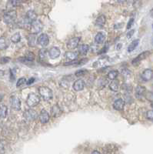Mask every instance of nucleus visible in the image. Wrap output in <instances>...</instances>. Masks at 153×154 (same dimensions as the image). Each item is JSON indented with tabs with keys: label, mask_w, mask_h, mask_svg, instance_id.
Here are the masks:
<instances>
[{
	"label": "nucleus",
	"mask_w": 153,
	"mask_h": 154,
	"mask_svg": "<svg viewBox=\"0 0 153 154\" xmlns=\"http://www.w3.org/2000/svg\"><path fill=\"white\" fill-rule=\"evenodd\" d=\"M61 54V52H60V49L58 47H52L50 49H48V56L51 59L53 60H55V59H57L59 56Z\"/></svg>",
	"instance_id": "nucleus-10"
},
{
	"label": "nucleus",
	"mask_w": 153,
	"mask_h": 154,
	"mask_svg": "<svg viewBox=\"0 0 153 154\" xmlns=\"http://www.w3.org/2000/svg\"><path fill=\"white\" fill-rule=\"evenodd\" d=\"M9 3L11 4L12 6H17L19 4V0H9Z\"/></svg>",
	"instance_id": "nucleus-35"
},
{
	"label": "nucleus",
	"mask_w": 153,
	"mask_h": 154,
	"mask_svg": "<svg viewBox=\"0 0 153 154\" xmlns=\"http://www.w3.org/2000/svg\"><path fill=\"white\" fill-rule=\"evenodd\" d=\"M42 28H43L42 23L41 21L38 20L37 18L30 23V32L32 34L36 35L39 32H41Z\"/></svg>",
	"instance_id": "nucleus-3"
},
{
	"label": "nucleus",
	"mask_w": 153,
	"mask_h": 154,
	"mask_svg": "<svg viewBox=\"0 0 153 154\" xmlns=\"http://www.w3.org/2000/svg\"><path fill=\"white\" fill-rule=\"evenodd\" d=\"M21 40V35L19 32H16L11 36V41L14 43H18Z\"/></svg>",
	"instance_id": "nucleus-27"
},
{
	"label": "nucleus",
	"mask_w": 153,
	"mask_h": 154,
	"mask_svg": "<svg viewBox=\"0 0 153 154\" xmlns=\"http://www.w3.org/2000/svg\"><path fill=\"white\" fill-rule=\"evenodd\" d=\"M89 50V46L86 44H83L79 47V53L81 55H86Z\"/></svg>",
	"instance_id": "nucleus-21"
},
{
	"label": "nucleus",
	"mask_w": 153,
	"mask_h": 154,
	"mask_svg": "<svg viewBox=\"0 0 153 154\" xmlns=\"http://www.w3.org/2000/svg\"><path fill=\"white\" fill-rule=\"evenodd\" d=\"M146 94V99H148V100H150L151 102H152V92H148V93H145Z\"/></svg>",
	"instance_id": "nucleus-37"
},
{
	"label": "nucleus",
	"mask_w": 153,
	"mask_h": 154,
	"mask_svg": "<svg viewBox=\"0 0 153 154\" xmlns=\"http://www.w3.org/2000/svg\"><path fill=\"white\" fill-rule=\"evenodd\" d=\"M149 55H150V52H149V51H145V52L139 54L137 57L135 58V59L132 61V64H133V66H137V65L139 64L140 62H141L142 60L146 59Z\"/></svg>",
	"instance_id": "nucleus-7"
},
{
	"label": "nucleus",
	"mask_w": 153,
	"mask_h": 154,
	"mask_svg": "<svg viewBox=\"0 0 153 154\" xmlns=\"http://www.w3.org/2000/svg\"><path fill=\"white\" fill-rule=\"evenodd\" d=\"M34 82H35V78L34 77H32V78L29 79L28 82L26 81V84H27V85H30V84H32V83H33Z\"/></svg>",
	"instance_id": "nucleus-41"
},
{
	"label": "nucleus",
	"mask_w": 153,
	"mask_h": 154,
	"mask_svg": "<svg viewBox=\"0 0 153 154\" xmlns=\"http://www.w3.org/2000/svg\"><path fill=\"white\" fill-rule=\"evenodd\" d=\"M80 40H81V37H73V38H72L67 42V47L70 49H75L79 46Z\"/></svg>",
	"instance_id": "nucleus-9"
},
{
	"label": "nucleus",
	"mask_w": 153,
	"mask_h": 154,
	"mask_svg": "<svg viewBox=\"0 0 153 154\" xmlns=\"http://www.w3.org/2000/svg\"><path fill=\"white\" fill-rule=\"evenodd\" d=\"M87 73H88L87 70H85V69H79V70H77V71L76 72L75 76H76V77H81V76L86 75Z\"/></svg>",
	"instance_id": "nucleus-32"
},
{
	"label": "nucleus",
	"mask_w": 153,
	"mask_h": 154,
	"mask_svg": "<svg viewBox=\"0 0 153 154\" xmlns=\"http://www.w3.org/2000/svg\"><path fill=\"white\" fill-rule=\"evenodd\" d=\"M23 1H24V2H25V1H29V0H23Z\"/></svg>",
	"instance_id": "nucleus-45"
},
{
	"label": "nucleus",
	"mask_w": 153,
	"mask_h": 154,
	"mask_svg": "<svg viewBox=\"0 0 153 154\" xmlns=\"http://www.w3.org/2000/svg\"><path fill=\"white\" fill-rule=\"evenodd\" d=\"M108 49H109V45H107V46H105L104 48L102 49L100 52L98 53V54H102V53H106V52H107Z\"/></svg>",
	"instance_id": "nucleus-40"
},
{
	"label": "nucleus",
	"mask_w": 153,
	"mask_h": 154,
	"mask_svg": "<svg viewBox=\"0 0 153 154\" xmlns=\"http://www.w3.org/2000/svg\"><path fill=\"white\" fill-rule=\"evenodd\" d=\"M65 56H66L67 60L72 61V60H77L78 53H75V52H67V53H66V54H65Z\"/></svg>",
	"instance_id": "nucleus-22"
},
{
	"label": "nucleus",
	"mask_w": 153,
	"mask_h": 154,
	"mask_svg": "<svg viewBox=\"0 0 153 154\" xmlns=\"http://www.w3.org/2000/svg\"><path fill=\"white\" fill-rule=\"evenodd\" d=\"M92 153H99V152H98V151H93Z\"/></svg>",
	"instance_id": "nucleus-43"
},
{
	"label": "nucleus",
	"mask_w": 153,
	"mask_h": 154,
	"mask_svg": "<svg viewBox=\"0 0 153 154\" xmlns=\"http://www.w3.org/2000/svg\"><path fill=\"white\" fill-rule=\"evenodd\" d=\"M10 60H11V59L9 57L4 56V57H2L0 59V63H1V64H6V63L9 62Z\"/></svg>",
	"instance_id": "nucleus-33"
},
{
	"label": "nucleus",
	"mask_w": 153,
	"mask_h": 154,
	"mask_svg": "<svg viewBox=\"0 0 153 154\" xmlns=\"http://www.w3.org/2000/svg\"><path fill=\"white\" fill-rule=\"evenodd\" d=\"M40 102V97L39 95H37L35 92H30L28 95L27 99H26V103L27 106L29 107H35Z\"/></svg>",
	"instance_id": "nucleus-1"
},
{
	"label": "nucleus",
	"mask_w": 153,
	"mask_h": 154,
	"mask_svg": "<svg viewBox=\"0 0 153 154\" xmlns=\"http://www.w3.org/2000/svg\"><path fill=\"white\" fill-rule=\"evenodd\" d=\"M10 105H11L12 109H13L15 110H20L21 109V101L18 97L16 96H12L10 97Z\"/></svg>",
	"instance_id": "nucleus-6"
},
{
	"label": "nucleus",
	"mask_w": 153,
	"mask_h": 154,
	"mask_svg": "<svg viewBox=\"0 0 153 154\" xmlns=\"http://www.w3.org/2000/svg\"><path fill=\"white\" fill-rule=\"evenodd\" d=\"M125 105H126L125 100H123L122 99H118L114 102V103H113V108H114L115 110L122 111L123 110L124 108H125Z\"/></svg>",
	"instance_id": "nucleus-13"
},
{
	"label": "nucleus",
	"mask_w": 153,
	"mask_h": 154,
	"mask_svg": "<svg viewBox=\"0 0 153 154\" xmlns=\"http://www.w3.org/2000/svg\"><path fill=\"white\" fill-rule=\"evenodd\" d=\"M39 119L42 124H45V123H47L49 121L50 116H49V114L48 113V112H46V110H42V111L39 113Z\"/></svg>",
	"instance_id": "nucleus-11"
},
{
	"label": "nucleus",
	"mask_w": 153,
	"mask_h": 154,
	"mask_svg": "<svg viewBox=\"0 0 153 154\" xmlns=\"http://www.w3.org/2000/svg\"><path fill=\"white\" fill-rule=\"evenodd\" d=\"M109 88L110 90H112V91L114 92H116L119 90V82L118 80H116L115 79H112V83L109 84Z\"/></svg>",
	"instance_id": "nucleus-23"
},
{
	"label": "nucleus",
	"mask_w": 153,
	"mask_h": 154,
	"mask_svg": "<svg viewBox=\"0 0 153 154\" xmlns=\"http://www.w3.org/2000/svg\"><path fill=\"white\" fill-rule=\"evenodd\" d=\"M35 60V54L33 53H28V54L24 58L20 59L23 63H27V62H32Z\"/></svg>",
	"instance_id": "nucleus-19"
},
{
	"label": "nucleus",
	"mask_w": 153,
	"mask_h": 154,
	"mask_svg": "<svg viewBox=\"0 0 153 154\" xmlns=\"http://www.w3.org/2000/svg\"><path fill=\"white\" fill-rule=\"evenodd\" d=\"M26 79L24 78V77H22V78H20L19 79H18V81H17V83H16V87H21V86H24L26 83Z\"/></svg>",
	"instance_id": "nucleus-31"
},
{
	"label": "nucleus",
	"mask_w": 153,
	"mask_h": 154,
	"mask_svg": "<svg viewBox=\"0 0 153 154\" xmlns=\"http://www.w3.org/2000/svg\"><path fill=\"white\" fill-rule=\"evenodd\" d=\"M134 18H130V20L128 21V24H127V29H130L131 27H132V26H133V23H134Z\"/></svg>",
	"instance_id": "nucleus-36"
},
{
	"label": "nucleus",
	"mask_w": 153,
	"mask_h": 154,
	"mask_svg": "<svg viewBox=\"0 0 153 154\" xmlns=\"http://www.w3.org/2000/svg\"><path fill=\"white\" fill-rule=\"evenodd\" d=\"M17 18V14L16 11L10 10V11L6 12L3 16V21L6 24H12L16 20Z\"/></svg>",
	"instance_id": "nucleus-4"
},
{
	"label": "nucleus",
	"mask_w": 153,
	"mask_h": 154,
	"mask_svg": "<svg viewBox=\"0 0 153 154\" xmlns=\"http://www.w3.org/2000/svg\"><path fill=\"white\" fill-rule=\"evenodd\" d=\"M105 39V34L104 32H100L96 34V36H95V42L97 44H102L104 42Z\"/></svg>",
	"instance_id": "nucleus-18"
},
{
	"label": "nucleus",
	"mask_w": 153,
	"mask_h": 154,
	"mask_svg": "<svg viewBox=\"0 0 153 154\" xmlns=\"http://www.w3.org/2000/svg\"><path fill=\"white\" fill-rule=\"evenodd\" d=\"M38 43L42 47H46L49 43V38H48V35L46 33H42L39 37H38Z\"/></svg>",
	"instance_id": "nucleus-8"
},
{
	"label": "nucleus",
	"mask_w": 153,
	"mask_h": 154,
	"mask_svg": "<svg viewBox=\"0 0 153 154\" xmlns=\"http://www.w3.org/2000/svg\"><path fill=\"white\" fill-rule=\"evenodd\" d=\"M146 117H147V119L149 120H153V111L152 110H149L147 112Z\"/></svg>",
	"instance_id": "nucleus-34"
},
{
	"label": "nucleus",
	"mask_w": 153,
	"mask_h": 154,
	"mask_svg": "<svg viewBox=\"0 0 153 154\" xmlns=\"http://www.w3.org/2000/svg\"><path fill=\"white\" fill-rule=\"evenodd\" d=\"M51 113H52V116H53L54 118H57L59 116L62 115V110H61V109L58 105H54V106L52 107L51 109Z\"/></svg>",
	"instance_id": "nucleus-15"
},
{
	"label": "nucleus",
	"mask_w": 153,
	"mask_h": 154,
	"mask_svg": "<svg viewBox=\"0 0 153 154\" xmlns=\"http://www.w3.org/2000/svg\"><path fill=\"white\" fill-rule=\"evenodd\" d=\"M105 22H106V18L104 15H101L96 18V25L98 26V27H103L104 25L105 24Z\"/></svg>",
	"instance_id": "nucleus-20"
},
{
	"label": "nucleus",
	"mask_w": 153,
	"mask_h": 154,
	"mask_svg": "<svg viewBox=\"0 0 153 154\" xmlns=\"http://www.w3.org/2000/svg\"><path fill=\"white\" fill-rule=\"evenodd\" d=\"M8 113V108L5 105L1 104L0 105V118H5Z\"/></svg>",
	"instance_id": "nucleus-25"
},
{
	"label": "nucleus",
	"mask_w": 153,
	"mask_h": 154,
	"mask_svg": "<svg viewBox=\"0 0 153 154\" xmlns=\"http://www.w3.org/2000/svg\"><path fill=\"white\" fill-rule=\"evenodd\" d=\"M139 39H135V40L132 42L130 45L128 46V49H127L128 53H131V52H133V50H135V48L139 46Z\"/></svg>",
	"instance_id": "nucleus-24"
},
{
	"label": "nucleus",
	"mask_w": 153,
	"mask_h": 154,
	"mask_svg": "<svg viewBox=\"0 0 153 154\" xmlns=\"http://www.w3.org/2000/svg\"><path fill=\"white\" fill-rule=\"evenodd\" d=\"M145 88L142 86H137L135 89V97L138 99H142V97L145 95Z\"/></svg>",
	"instance_id": "nucleus-14"
},
{
	"label": "nucleus",
	"mask_w": 153,
	"mask_h": 154,
	"mask_svg": "<svg viewBox=\"0 0 153 154\" xmlns=\"http://www.w3.org/2000/svg\"><path fill=\"white\" fill-rule=\"evenodd\" d=\"M134 33H135V29L130 30V31L127 33V38H128V39H130L131 37L134 35Z\"/></svg>",
	"instance_id": "nucleus-38"
},
{
	"label": "nucleus",
	"mask_w": 153,
	"mask_h": 154,
	"mask_svg": "<svg viewBox=\"0 0 153 154\" xmlns=\"http://www.w3.org/2000/svg\"><path fill=\"white\" fill-rule=\"evenodd\" d=\"M23 117L25 118V120H27L28 122H32L36 120V118L38 117V114L34 110L29 109L23 113Z\"/></svg>",
	"instance_id": "nucleus-5"
},
{
	"label": "nucleus",
	"mask_w": 153,
	"mask_h": 154,
	"mask_svg": "<svg viewBox=\"0 0 153 154\" xmlns=\"http://www.w3.org/2000/svg\"><path fill=\"white\" fill-rule=\"evenodd\" d=\"M122 86H123V87H122V89H125V90H128V92H130L131 90H132V89H133L131 86L127 85V84H125V85H123Z\"/></svg>",
	"instance_id": "nucleus-39"
},
{
	"label": "nucleus",
	"mask_w": 153,
	"mask_h": 154,
	"mask_svg": "<svg viewBox=\"0 0 153 154\" xmlns=\"http://www.w3.org/2000/svg\"><path fill=\"white\" fill-rule=\"evenodd\" d=\"M142 80L145 82H149L152 79L153 76V72L151 69H145L143 73H142Z\"/></svg>",
	"instance_id": "nucleus-12"
},
{
	"label": "nucleus",
	"mask_w": 153,
	"mask_h": 154,
	"mask_svg": "<svg viewBox=\"0 0 153 154\" xmlns=\"http://www.w3.org/2000/svg\"><path fill=\"white\" fill-rule=\"evenodd\" d=\"M25 18L27 19V21L29 23H31L32 21L36 20L37 18V14L32 10H29L27 12L26 16H25Z\"/></svg>",
	"instance_id": "nucleus-17"
},
{
	"label": "nucleus",
	"mask_w": 153,
	"mask_h": 154,
	"mask_svg": "<svg viewBox=\"0 0 153 154\" xmlns=\"http://www.w3.org/2000/svg\"><path fill=\"white\" fill-rule=\"evenodd\" d=\"M85 83L82 79H78L73 84V89L76 91H81L84 89Z\"/></svg>",
	"instance_id": "nucleus-16"
},
{
	"label": "nucleus",
	"mask_w": 153,
	"mask_h": 154,
	"mask_svg": "<svg viewBox=\"0 0 153 154\" xmlns=\"http://www.w3.org/2000/svg\"><path fill=\"white\" fill-rule=\"evenodd\" d=\"M2 75H3V72H2V71H0V76H2Z\"/></svg>",
	"instance_id": "nucleus-44"
},
{
	"label": "nucleus",
	"mask_w": 153,
	"mask_h": 154,
	"mask_svg": "<svg viewBox=\"0 0 153 154\" xmlns=\"http://www.w3.org/2000/svg\"><path fill=\"white\" fill-rule=\"evenodd\" d=\"M39 92L40 96L42 97V99L46 101H48V100H51L53 99V91L49 88L46 87V86H40L39 88Z\"/></svg>",
	"instance_id": "nucleus-2"
},
{
	"label": "nucleus",
	"mask_w": 153,
	"mask_h": 154,
	"mask_svg": "<svg viewBox=\"0 0 153 154\" xmlns=\"http://www.w3.org/2000/svg\"><path fill=\"white\" fill-rule=\"evenodd\" d=\"M119 71H117V70H112V71H110L109 73H108V78L112 80V79H116L119 76Z\"/></svg>",
	"instance_id": "nucleus-28"
},
{
	"label": "nucleus",
	"mask_w": 153,
	"mask_h": 154,
	"mask_svg": "<svg viewBox=\"0 0 153 154\" xmlns=\"http://www.w3.org/2000/svg\"><path fill=\"white\" fill-rule=\"evenodd\" d=\"M117 2L119 3H124L125 2H126V0H117Z\"/></svg>",
	"instance_id": "nucleus-42"
},
{
	"label": "nucleus",
	"mask_w": 153,
	"mask_h": 154,
	"mask_svg": "<svg viewBox=\"0 0 153 154\" xmlns=\"http://www.w3.org/2000/svg\"><path fill=\"white\" fill-rule=\"evenodd\" d=\"M35 40H36L35 34H32L28 36V42H29V45L30 46H35Z\"/></svg>",
	"instance_id": "nucleus-30"
},
{
	"label": "nucleus",
	"mask_w": 153,
	"mask_h": 154,
	"mask_svg": "<svg viewBox=\"0 0 153 154\" xmlns=\"http://www.w3.org/2000/svg\"><path fill=\"white\" fill-rule=\"evenodd\" d=\"M46 56H47V50L46 49H42L41 50L39 51V58H40V60L44 61L46 59Z\"/></svg>",
	"instance_id": "nucleus-29"
},
{
	"label": "nucleus",
	"mask_w": 153,
	"mask_h": 154,
	"mask_svg": "<svg viewBox=\"0 0 153 154\" xmlns=\"http://www.w3.org/2000/svg\"><path fill=\"white\" fill-rule=\"evenodd\" d=\"M9 46V43L5 37H0V50L6 49Z\"/></svg>",
	"instance_id": "nucleus-26"
}]
</instances>
